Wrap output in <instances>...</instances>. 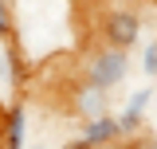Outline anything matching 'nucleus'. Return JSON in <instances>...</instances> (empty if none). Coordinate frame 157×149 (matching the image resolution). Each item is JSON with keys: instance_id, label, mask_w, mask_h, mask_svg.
Instances as JSON below:
<instances>
[{"instance_id": "nucleus-9", "label": "nucleus", "mask_w": 157, "mask_h": 149, "mask_svg": "<svg viewBox=\"0 0 157 149\" xmlns=\"http://www.w3.org/2000/svg\"><path fill=\"white\" fill-rule=\"evenodd\" d=\"M102 149H137L134 141H114V145H102Z\"/></svg>"}, {"instance_id": "nucleus-6", "label": "nucleus", "mask_w": 157, "mask_h": 149, "mask_svg": "<svg viewBox=\"0 0 157 149\" xmlns=\"http://www.w3.org/2000/svg\"><path fill=\"white\" fill-rule=\"evenodd\" d=\"M149 102H153V86H141V90H134L130 98H126V106H122V110H126V114H134V118H145Z\"/></svg>"}, {"instance_id": "nucleus-11", "label": "nucleus", "mask_w": 157, "mask_h": 149, "mask_svg": "<svg viewBox=\"0 0 157 149\" xmlns=\"http://www.w3.org/2000/svg\"><path fill=\"white\" fill-rule=\"evenodd\" d=\"M63 149H82V145H78V141H67V145H63Z\"/></svg>"}, {"instance_id": "nucleus-4", "label": "nucleus", "mask_w": 157, "mask_h": 149, "mask_svg": "<svg viewBox=\"0 0 157 149\" xmlns=\"http://www.w3.org/2000/svg\"><path fill=\"white\" fill-rule=\"evenodd\" d=\"M71 110H75L82 122H94V118H102V114H110V94L78 82L75 90H71Z\"/></svg>"}, {"instance_id": "nucleus-7", "label": "nucleus", "mask_w": 157, "mask_h": 149, "mask_svg": "<svg viewBox=\"0 0 157 149\" xmlns=\"http://www.w3.org/2000/svg\"><path fill=\"white\" fill-rule=\"evenodd\" d=\"M141 71L149 74V78H157V36H149L141 43Z\"/></svg>"}, {"instance_id": "nucleus-12", "label": "nucleus", "mask_w": 157, "mask_h": 149, "mask_svg": "<svg viewBox=\"0 0 157 149\" xmlns=\"http://www.w3.org/2000/svg\"><path fill=\"white\" fill-rule=\"evenodd\" d=\"M28 149H43V145H28Z\"/></svg>"}, {"instance_id": "nucleus-5", "label": "nucleus", "mask_w": 157, "mask_h": 149, "mask_svg": "<svg viewBox=\"0 0 157 149\" xmlns=\"http://www.w3.org/2000/svg\"><path fill=\"white\" fill-rule=\"evenodd\" d=\"M4 149H28V110L16 102L4 118Z\"/></svg>"}, {"instance_id": "nucleus-3", "label": "nucleus", "mask_w": 157, "mask_h": 149, "mask_svg": "<svg viewBox=\"0 0 157 149\" xmlns=\"http://www.w3.org/2000/svg\"><path fill=\"white\" fill-rule=\"evenodd\" d=\"M75 141H78L82 149H102V145L122 141V130H118L114 114H102V118H94V122H82V130H78Z\"/></svg>"}, {"instance_id": "nucleus-1", "label": "nucleus", "mask_w": 157, "mask_h": 149, "mask_svg": "<svg viewBox=\"0 0 157 149\" xmlns=\"http://www.w3.org/2000/svg\"><path fill=\"white\" fill-rule=\"evenodd\" d=\"M126 78H130V55H126V51L102 47V43H94V47L86 51V59H82V82H86V86L110 94V90H118Z\"/></svg>"}, {"instance_id": "nucleus-8", "label": "nucleus", "mask_w": 157, "mask_h": 149, "mask_svg": "<svg viewBox=\"0 0 157 149\" xmlns=\"http://www.w3.org/2000/svg\"><path fill=\"white\" fill-rule=\"evenodd\" d=\"M16 32V8L8 4V0H0V39L8 43V36Z\"/></svg>"}, {"instance_id": "nucleus-2", "label": "nucleus", "mask_w": 157, "mask_h": 149, "mask_svg": "<svg viewBox=\"0 0 157 149\" xmlns=\"http://www.w3.org/2000/svg\"><path fill=\"white\" fill-rule=\"evenodd\" d=\"M145 32V16L137 8H102L98 12V43L114 47V51H130L134 43H141Z\"/></svg>"}, {"instance_id": "nucleus-10", "label": "nucleus", "mask_w": 157, "mask_h": 149, "mask_svg": "<svg viewBox=\"0 0 157 149\" xmlns=\"http://www.w3.org/2000/svg\"><path fill=\"white\" fill-rule=\"evenodd\" d=\"M145 149H157V133H149V137H145Z\"/></svg>"}]
</instances>
